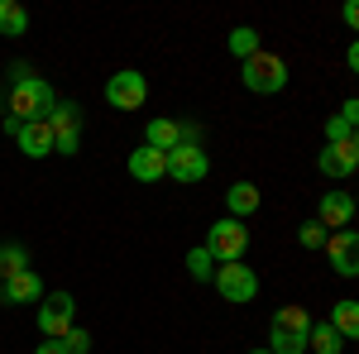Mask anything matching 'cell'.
<instances>
[{"label":"cell","instance_id":"24","mask_svg":"<svg viewBox=\"0 0 359 354\" xmlns=\"http://www.w3.org/2000/svg\"><path fill=\"white\" fill-rule=\"evenodd\" d=\"M326 240H331V230H326L321 220H302V225H297V245L302 249H326Z\"/></svg>","mask_w":359,"mask_h":354},{"label":"cell","instance_id":"20","mask_svg":"<svg viewBox=\"0 0 359 354\" xmlns=\"http://www.w3.org/2000/svg\"><path fill=\"white\" fill-rule=\"evenodd\" d=\"M306 350H316V354H345V340L331 330V321H311V340H306Z\"/></svg>","mask_w":359,"mask_h":354},{"label":"cell","instance_id":"23","mask_svg":"<svg viewBox=\"0 0 359 354\" xmlns=\"http://www.w3.org/2000/svg\"><path fill=\"white\" fill-rule=\"evenodd\" d=\"M187 268H192L196 282H211V278H216V259H211V249H206V245L187 249Z\"/></svg>","mask_w":359,"mask_h":354},{"label":"cell","instance_id":"32","mask_svg":"<svg viewBox=\"0 0 359 354\" xmlns=\"http://www.w3.org/2000/svg\"><path fill=\"white\" fill-rule=\"evenodd\" d=\"M355 149H359V130H355Z\"/></svg>","mask_w":359,"mask_h":354},{"label":"cell","instance_id":"12","mask_svg":"<svg viewBox=\"0 0 359 354\" xmlns=\"http://www.w3.org/2000/svg\"><path fill=\"white\" fill-rule=\"evenodd\" d=\"M0 301H5V306H39V301H43V278L34 268L5 278V282H0Z\"/></svg>","mask_w":359,"mask_h":354},{"label":"cell","instance_id":"14","mask_svg":"<svg viewBox=\"0 0 359 354\" xmlns=\"http://www.w3.org/2000/svg\"><path fill=\"white\" fill-rule=\"evenodd\" d=\"M10 139L20 144V154H25V158H48V154H57L48 120H34V125H15V130H10Z\"/></svg>","mask_w":359,"mask_h":354},{"label":"cell","instance_id":"17","mask_svg":"<svg viewBox=\"0 0 359 354\" xmlns=\"http://www.w3.org/2000/svg\"><path fill=\"white\" fill-rule=\"evenodd\" d=\"M144 144L158 149V154H172V149L182 144V120H163V115H154L149 130H144Z\"/></svg>","mask_w":359,"mask_h":354},{"label":"cell","instance_id":"7","mask_svg":"<svg viewBox=\"0 0 359 354\" xmlns=\"http://www.w3.org/2000/svg\"><path fill=\"white\" fill-rule=\"evenodd\" d=\"M106 101H111L115 110H144V101H149V77H144L139 67L115 72L111 82H106Z\"/></svg>","mask_w":359,"mask_h":354},{"label":"cell","instance_id":"30","mask_svg":"<svg viewBox=\"0 0 359 354\" xmlns=\"http://www.w3.org/2000/svg\"><path fill=\"white\" fill-rule=\"evenodd\" d=\"M345 62H350V72H355V77H359V39H355V43H350V53H345Z\"/></svg>","mask_w":359,"mask_h":354},{"label":"cell","instance_id":"15","mask_svg":"<svg viewBox=\"0 0 359 354\" xmlns=\"http://www.w3.org/2000/svg\"><path fill=\"white\" fill-rule=\"evenodd\" d=\"M130 177H135V182H158V177H168V154L139 144L135 154H130Z\"/></svg>","mask_w":359,"mask_h":354},{"label":"cell","instance_id":"6","mask_svg":"<svg viewBox=\"0 0 359 354\" xmlns=\"http://www.w3.org/2000/svg\"><path fill=\"white\" fill-rule=\"evenodd\" d=\"M211 287H216L230 306H245V301L259 297V273L249 268L245 259H240V264H221V268H216V278H211Z\"/></svg>","mask_w":359,"mask_h":354},{"label":"cell","instance_id":"10","mask_svg":"<svg viewBox=\"0 0 359 354\" xmlns=\"http://www.w3.org/2000/svg\"><path fill=\"white\" fill-rule=\"evenodd\" d=\"M326 259H331V273L359 278V230H335L326 240Z\"/></svg>","mask_w":359,"mask_h":354},{"label":"cell","instance_id":"9","mask_svg":"<svg viewBox=\"0 0 359 354\" xmlns=\"http://www.w3.org/2000/svg\"><path fill=\"white\" fill-rule=\"evenodd\" d=\"M206 172H211V158L201 154V144H177V149L168 154V177H172V182H187V187H192Z\"/></svg>","mask_w":359,"mask_h":354},{"label":"cell","instance_id":"31","mask_svg":"<svg viewBox=\"0 0 359 354\" xmlns=\"http://www.w3.org/2000/svg\"><path fill=\"white\" fill-rule=\"evenodd\" d=\"M249 354H269V350H249Z\"/></svg>","mask_w":359,"mask_h":354},{"label":"cell","instance_id":"26","mask_svg":"<svg viewBox=\"0 0 359 354\" xmlns=\"http://www.w3.org/2000/svg\"><path fill=\"white\" fill-rule=\"evenodd\" d=\"M345 139H355V130H350L340 115H331V120H326V144H345Z\"/></svg>","mask_w":359,"mask_h":354},{"label":"cell","instance_id":"28","mask_svg":"<svg viewBox=\"0 0 359 354\" xmlns=\"http://www.w3.org/2000/svg\"><path fill=\"white\" fill-rule=\"evenodd\" d=\"M345 25L359 34V0H345Z\"/></svg>","mask_w":359,"mask_h":354},{"label":"cell","instance_id":"29","mask_svg":"<svg viewBox=\"0 0 359 354\" xmlns=\"http://www.w3.org/2000/svg\"><path fill=\"white\" fill-rule=\"evenodd\" d=\"M34 354H67V345H62V340H43Z\"/></svg>","mask_w":359,"mask_h":354},{"label":"cell","instance_id":"13","mask_svg":"<svg viewBox=\"0 0 359 354\" xmlns=\"http://www.w3.org/2000/svg\"><path fill=\"white\" fill-rule=\"evenodd\" d=\"M316 220L326 225V230H350V220H355V196L350 191H321V201H316Z\"/></svg>","mask_w":359,"mask_h":354},{"label":"cell","instance_id":"27","mask_svg":"<svg viewBox=\"0 0 359 354\" xmlns=\"http://www.w3.org/2000/svg\"><path fill=\"white\" fill-rule=\"evenodd\" d=\"M340 120H345L350 130H359V96H350V101L340 106Z\"/></svg>","mask_w":359,"mask_h":354},{"label":"cell","instance_id":"2","mask_svg":"<svg viewBox=\"0 0 359 354\" xmlns=\"http://www.w3.org/2000/svg\"><path fill=\"white\" fill-rule=\"evenodd\" d=\"M311 340V311L306 306H278L269 326V354H306Z\"/></svg>","mask_w":359,"mask_h":354},{"label":"cell","instance_id":"18","mask_svg":"<svg viewBox=\"0 0 359 354\" xmlns=\"http://www.w3.org/2000/svg\"><path fill=\"white\" fill-rule=\"evenodd\" d=\"M331 330L340 335V340H359V301L345 297L331 306Z\"/></svg>","mask_w":359,"mask_h":354},{"label":"cell","instance_id":"21","mask_svg":"<svg viewBox=\"0 0 359 354\" xmlns=\"http://www.w3.org/2000/svg\"><path fill=\"white\" fill-rule=\"evenodd\" d=\"M25 268H29V249L15 245V240H5V245H0V282L15 278V273H25Z\"/></svg>","mask_w":359,"mask_h":354},{"label":"cell","instance_id":"22","mask_svg":"<svg viewBox=\"0 0 359 354\" xmlns=\"http://www.w3.org/2000/svg\"><path fill=\"white\" fill-rule=\"evenodd\" d=\"M225 43H230V53L240 57V62H245V57H254L259 48H264V43H259V29H249V25L230 29V39H225Z\"/></svg>","mask_w":359,"mask_h":354},{"label":"cell","instance_id":"3","mask_svg":"<svg viewBox=\"0 0 359 354\" xmlns=\"http://www.w3.org/2000/svg\"><path fill=\"white\" fill-rule=\"evenodd\" d=\"M240 82H245V91H254V96H278V91L287 86V62L278 53H269V48H259L254 57L240 62Z\"/></svg>","mask_w":359,"mask_h":354},{"label":"cell","instance_id":"19","mask_svg":"<svg viewBox=\"0 0 359 354\" xmlns=\"http://www.w3.org/2000/svg\"><path fill=\"white\" fill-rule=\"evenodd\" d=\"M0 34L5 39H25L29 34V10L15 0H0Z\"/></svg>","mask_w":359,"mask_h":354},{"label":"cell","instance_id":"16","mask_svg":"<svg viewBox=\"0 0 359 354\" xmlns=\"http://www.w3.org/2000/svg\"><path fill=\"white\" fill-rule=\"evenodd\" d=\"M259 206H264V196H259L254 182H230V191H225V216H230V220L254 216Z\"/></svg>","mask_w":359,"mask_h":354},{"label":"cell","instance_id":"4","mask_svg":"<svg viewBox=\"0 0 359 354\" xmlns=\"http://www.w3.org/2000/svg\"><path fill=\"white\" fill-rule=\"evenodd\" d=\"M201 245L211 249V259H216V268L221 264H240L245 259V249H249V230H245V220H230L221 216L211 230H206V240Z\"/></svg>","mask_w":359,"mask_h":354},{"label":"cell","instance_id":"1","mask_svg":"<svg viewBox=\"0 0 359 354\" xmlns=\"http://www.w3.org/2000/svg\"><path fill=\"white\" fill-rule=\"evenodd\" d=\"M57 106V91L48 77H34L29 67H15V82L5 91V135L15 125H34V120H48Z\"/></svg>","mask_w":359,"mask_h":354},{"label":"cell","instance_id":"25","mask_svg":"<svg viewBox=\"0 0 359 354\" xmlns=\"http://www.w3.org/2000/svg\"><path fill=\"white\" fill-rule=\"evenodd\" d=\"M62 345H67V354H91V330L72 326L67 335H62Z\"/></svg>","mask_w":359,"mask_h":354},{"label":"cell","instance_id":"8","mask_svg":"<svg viewBox=\"0 0 359 354\" xmlns=\"http://www.w3.org/2000/svg\"><path fill=\"white\" fill-rule=\"evenodd\" d=\"M48 130H53V144L57 154H77V144H82V106L77 101H57L53 115H48Z\"/></svg>","mask_w":359,"mask_h":354},{"label":"cell","instance_id":"33","mask_svg":"<svg viewBox=\"0 0 359 354\" xmlns=\"http://www.w3.org/2000/svg\"><path fill=\"white\" fill-rule=\"evenodd\" d=\"M355 216H359V201H355Z\"/></svg>","mask_w":359,"mask_h":354},{"label":"cell","instance_id":"11","mask_svg":"<svg viewBox=\"0 0 359 354\" xmlns=\"http://www.w3.org/2000/svg\"><path fill=\"white\" fill-rule=\"evenodd\" d=\"M316 168H321L326 177H335V182L355 177V172H359V149H355V139H345V144H326V149L316 154Z\"/></svg>","mask_w":359,"mask_h":354},{"label":"cell","instance_id":"5","mask_svg":"<svg viewBox=\"0 0 359 354\" xmlns=\"http://www.w3.org/2000/svg\"><path fill=\"white\" fill-rule=\"evenodd\" d=\"M72 326H77V297L72 292H43V301H39V335L43 340H62Z\"/></svg>","mask_w":359,"mask_h":354}]
</instances>
